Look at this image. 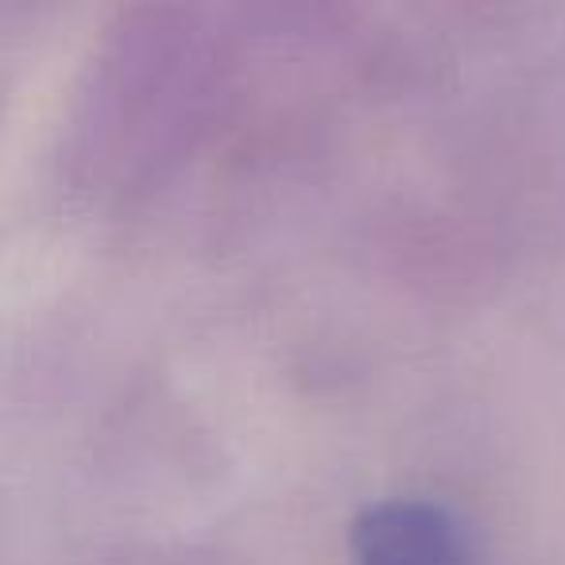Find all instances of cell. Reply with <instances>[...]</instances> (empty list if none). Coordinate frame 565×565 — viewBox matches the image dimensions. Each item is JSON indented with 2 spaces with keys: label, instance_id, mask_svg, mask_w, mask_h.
I'll return each instance as SVG.
<instances>
[{
  "label": "cell",
  "instance_id": "1",
  "mask_svg": "<svg viewBox=\"0 0 565 565\" xmlns=\"http://www.w3.org/2000/svg\"><path fill=\"white\" fill-rule=\"evenodd\" d=\"M356 565H472L461 523L430 500L372 503L353 526Z\"/></svg>",
  "mask_w": 565,
  "mask_h": 565
}]
</instances>
